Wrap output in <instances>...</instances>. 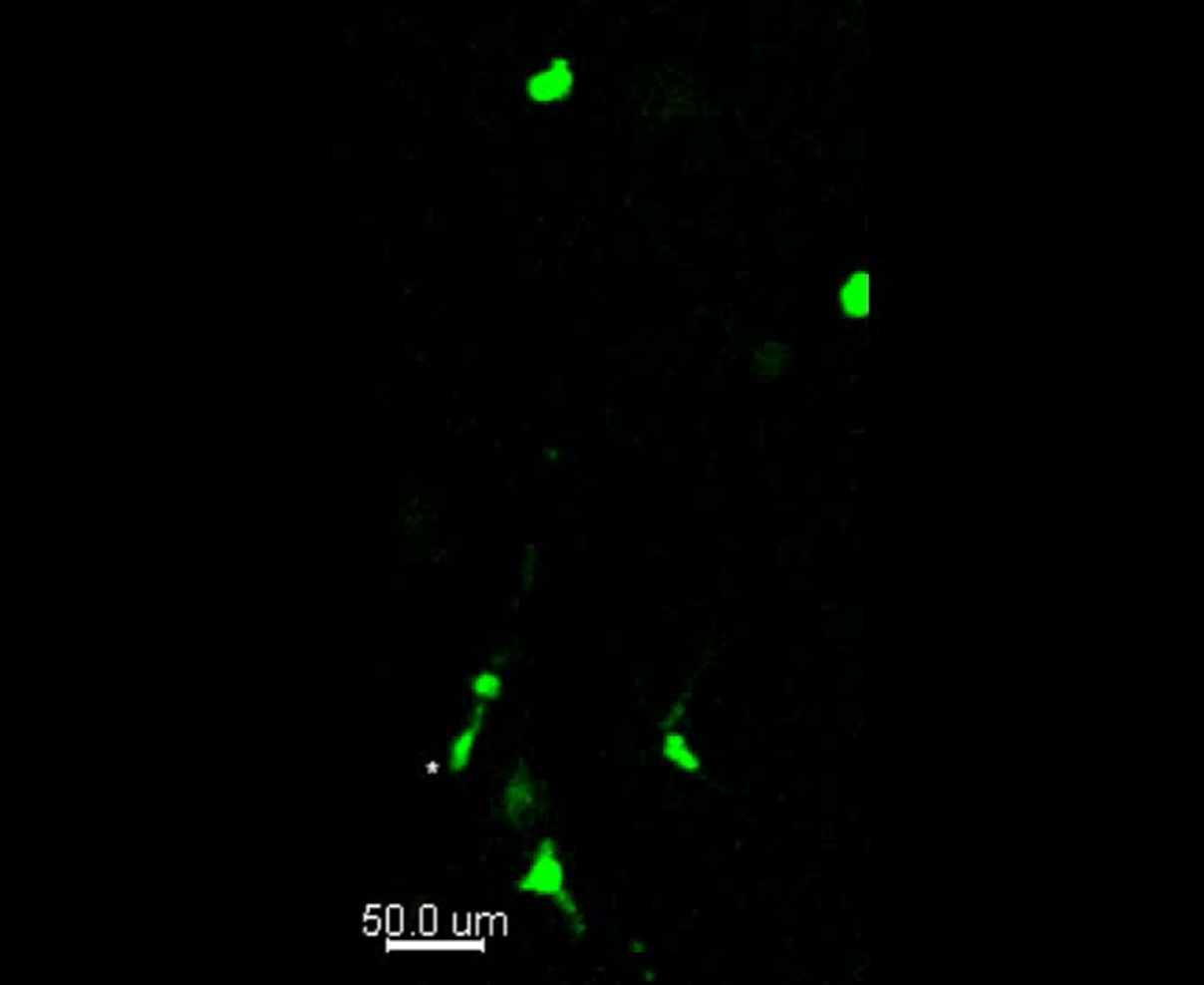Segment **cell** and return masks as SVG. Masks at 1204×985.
Masks as SVG:
<instances>
[{
	"label": "cell",
	"mask_w": 1204,
	"mask_h": 985,
	"mask_svg": "<svg viewBox=\"0 0 1204 985\" xmlns=\"http://www.w3.org/2000/svg\"><path fill=\"white\" fill-rule=\"evenodd\" d=\"M518 888L527 893H534L537 897L554 899L572 922L579 915L574 897L566 886L565 866L554 839H545L539 843L527 871L518 881Z\"/></svg>",
	"instance_id": "6da1fadb"
},
{
	"label": "cell",
	"mask_w": 1204,
	"mask_h": 985,
	"mask_svg": "<svg viewBox=\"0 0 1204 985\" xmlns=\"http://www.w3.org/2000/svg\"><path fill=\"white\" fill-rule=\"evenodd\" d=\"M575 76L570 60L555 57L525 80V93L537 104L561 102L574 89Z\"/></svg>",
	"instance_id": "7a4b0ae2"
},
{
	"label": "cell",
	"mask_w": 1204,
	"mask_h": 985,
	"mask_svg": "<svg viewBox=\"0 0 1204 985\" xmlns=\"http://www.w3.org/2000/svg\"><path fill=\"white\" fill-rule=\"evenodd\" d=\"M534 800H536L534 782H532V778L528 777L525 769H519L518 773H514L508 780L505 793H503L505 811L512 818L514 823H521L523 818H527L534 811Z\"/></svg>",
	"instance_id": "3957f363"
},
{
	"label": "cell",
	"mask_w": 1204,
	"mask_h": 985,
	"mask_svg": "<svg viewBox=\"0 0 1204 985\" xmlns=\"http://www.w3.org/2000/svg\"><path fill=\"white\" fill-rule=\"evenodd\" d=\"M838 302L849 318H866L871 311V276L856 271L840 287Z\"/></svg>",
	"instance_id": "277c9868"
},
{
	"label": "cell",
	"mask_w": 1204,
	"mask_h": 985,
	"mask_svg": "<svg viewBox=\"0 0 1204 985\" xmlns=\"http://www.w3.org/2000/svg\"><path fill=\"white\" fill-rule=\"evenodd\" d=\"M481 724H483V711H481V708H478V710L474 711L469 724L452 739V746H450V755H448V766L454 773L463 771V769L469 766L472 751H474L476 740H478V735H480Z\"/></svg>",
	"instance_id": "5b68a950"
},
{
	"label": "cell",
	"mask_w": 1204,
	"mask_h": 985,
	"mask_svg": "<svg viewBox=\"0 0 1204 985\" xmlns=\"http://www.w3.org/2000/svg\"><path fill=\"white\" fill-rule=\"evenodd\" d=\"M662 755L668 758L671 764L678 766V769L687 771V773H697L702 769V762L697 757V753L691 749L686 737L680 731H669L662 742Z\"/></svg>",
	"instance_id": "8992f818"
},
{
	"label": "cell",
	"mask_w": 1204,
	"mask_h": 985,
	"mask_svg": "<svg viewBox=\"0 0 1204 985\" xmlns=\"http://www.w3.org/2000/svg\"><path fill=\"white\" fill-rule=\"evenodd\" d=\"M470 688H472V692L476 693V697H480L483 701H492L501 693V679L496 673L480 672L472 677Z\"/></svg>",
	"instance_id": "52a82bcc"
}]
</instances>
